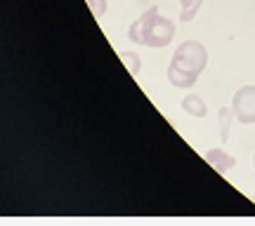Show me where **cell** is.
<instances>
[{
    "label": "cell",
    "instance_id": "cell-1",
    "mask_svg": "<svg viewBox=\"0 0 255 226\" xmlns=\"http://www.w3.org/2000/svg\"><path fill=\"white\" fill-rule=\"evenodd\" d=\"M208 66V50L199 40H184L182 45H177L170 66H168V80L177 90H189L194 82L199 80V75Z\"/></svg>",
    "mask_w": 255,
    "mask_h": 226
},
{
    "label": "cell",
    "instance_id": "cell-2",
    "mask_svg": "<svg viewBox=\"0 0 255 226\" xmlns=\"http://www.w3.org/2000/svg\"><path fill=\"white\" fill-rule=\"evenodd\" d=\"M128 38L132 43H139V45L146 47H165L170 45V40L175 38V24L170 19L161 17L158 7H149L144 9L139 17L130 24L128 28Z\"/></svg>",
    "mask_w": 255,
    "mask_h": 226
},
{
    "label": "cell",
    "instance_id": "cell-3",
    "mask_svg": "<svg viewBox=\"0 0 255 226\" xmlns=\"http://www.w3.org/2000/svg\"><path fill=\"white\" fill-rule=\"evenodd\" d=\"M232 111L234 118L244 125H253L255 123V85H244L234 92L232 97Z\"/></svg>",
    "mask_w": 255,
    "mask_h": 226
},
{
    "label": "cell",
    "instance_id": "cell-4",
    "mask_svg": "<svg viewBox=\"0 0 255 226\" xmlns=\"http://www.w3.org/2000/svg\"><path fill=\"white\" fill-rule=\"evenodd\" d=\"M206 163H208L213 170H218L220 174H227L232 167H237V158H232L229 153H225L222 149H210L208 153H206Z\"/></svg>",
    "mask_w": 255,
    "mask_h": 226
},
{
    "label": "cell",
    "instance_id": "cell-5",
    "mask_svg": "<svg viewBox=\"0 0 255 226\" xmlns=\"http://www.w3.org/2000/svg\"><path fill=\"white\" fill-rule=\"evenodd\" d=\"M182 111H187V113L194 118H206V113H208L206 101L201 99L199 94H194V92H189V94L182 99Z\"/></svg>",
    "mask_w": 255,
    "mask_h": 226
},
{
    "label": "cell",
    "instance_id": "cell-6",
    "mask_svg": "<svg viewBox=\"0 0 255 226\" xmlns=\"http://www.w3.org/2000/svg\"><path fill=\"white\" fill-rule=\"evenodd\" d=\"M232 118H234L232 106H229V109H220L218 123H220V142H222V144H227V139H229V125H232Z\"/></svg>",
    "mask_w": 255,
    "mask_h": 226
},
{
    "label": "cell",
    "instance_id": "cell-7",
    "mask_svg": "<svg viewBox=\"0 0 255 226\" xmlns=\"http://www.w3.org/2000/svg\"><path fill=\"white\" fill-rule=\"evenodd\" d=\"M203 0H180V19L182 21H191L196 17V12L201 9Z\"/></svg>",
    "mask_w": 255,
    "mask_h": 226
},
{
    "label": "cell",
    "instance_id": "cell-8",
    "mask_svg": "<svg viewBox=\"0 0 255 226\" xmlns=\"http://www.w3.org/2000/svg\"><path fill=\"white\" fill-rule=\"evenodd\" d=\"M121 62L126 64V69L130 71V75H139V71H142V59H139V55H135V52H121Z\"/></svg>",
    "mask_w": 255,
    "mask_h": 226
},
{
    "label": "cell",
    "instance_id": "cell-9",
    "mask_svg": "<svg viewBox=\"0 0 255 226\" xmlns=\"http://www.w3.org/2000/svg\"><path fill=\"white\" fill-rule=\"evenodd\" d=\"M88 7L92 9L95 17L102 19L104 14H107V7H109V5H107V0H88Z\"/></svg>",
    "mask_w": 255,
    "mask_h": 226
},
{
    "label": "cell",
    "instance_id": "cell-10",
    "mask_svg": "<svg viewBox=\"0 0 255 226\" xmlns=\"http://www.w3.org/2000/svg\"><path fill=\"white\" fill-rule=\"evenodd\" d=\"M253 167H255V153H253Z\"/></svg>",
    "mask_w": 255,
    "mask_h": 226
}]
</instances>
